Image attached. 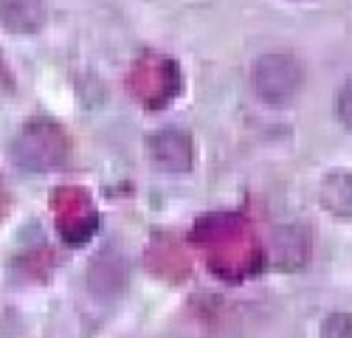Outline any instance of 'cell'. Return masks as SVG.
<instances>
[{
  "instance_id": "6da1fadb",
  "label": "cell",
  "mask_w": 352,
  "mask_h": 338,
  "mask_svg": "<svg viewBox=\"0 0 352 338\" xmlns=\"http://www.w3.org/2000/svg\"><path fill=\"white\" fill-rule=\"evenodd\" d=\"M71 155V138L51 119H32L12 141V158L28 172H51Z\"/></svg>"
},
{
  "instance_id": "7a4b0ae2",
  "label": "cell",
  "mask_w": 352,
  "mask_h": 338,
  "mask_svg": "<svg viewBox=\"0 0 352 338\" xmlns=\"http://www.w3.org/2000/svg\"><path fill=\"white\" fill-rule=\"evenodd\" d=\"M254 91L268 107H287L299 96L305 71L290 54H262L254 63Z\"/></svg>"
},
{
  "instance_id": "3957f363",
  "label": "cell",
  "mask_w": 352,
  "mask_h": 338,
  "mask_svg": "<svg viewBox=\"0 0 352 338\" xmlns=\"http://www.w3.org/2000/svg\"><path fill=\"white\" fill-rule=\"evenodd\" d=\"M184 88L181 68L169 56H144L130 74V91L146 107H166Z\"/></svg>"
},
{
  "instance_id": "277c9868",
  "label": "cell",
  "mask_w": 352,
  "mask_h": 338,
  "mask_svg": "<svg viewBox=\"0 0 352 338\" xmlns=\"http://www.w3.org/2000/svg\"><path fill=\"white\" fill-rule=\"evenodd\" d=\"M146 147H150V158L155 161V166H161L164 172H189L192 169L195 147H192V135L184 130L153 133Z\"/></svg>"
},
{
  "instance_id": "5b68a950",
  "label": "cell",
  "mask_w": 352,
  "mask_h": 338,
  "mask_svg": "<svg viewBox=\"0 0 352 338\" xmlns=\"http://www.w3.org/2000/svg\"><path fill=\"white\" fill-rule=\"evenodd\" d=\"M0 25L12 34H37L45 25L43 0H0Z\"/></svg>"
},
{
  "instance_id": "8992f818",
  "label": "cell",
  "mask_w": 352,
  "mask_h": 338,
  "mask_svg": "<svg viewBox=\"0 0 352 338\" xmlns=\"http://www.w3.org/2000/svg\"><path fill=\"white\" fill-rule=\"evenodd\" d=\"M321 338H352L349 313H333L324 322V327H321Z\"/></svg>"
},
{
  "instance_id": "52a82bcc",
  "label": "cell",
  "mask_w": 352,
  "mask_h": 338,
  "mask_svg": "<svg viewBox=\"0 0 352 338\" xmlns=\"http://www.w3.org/2000/svg\"><path fill=\"white\" fill-rule=\"evenodd\" d=\"M338 116H341V124L349 127V82L344 84V91L338 93Z\"/></svg>"
},
{
  "instance_id": "ba28073f",
  "label": "cell",
  "mask_w": 352,
  "mask_h": 338,
  "mask_svg": "<svg viewBox=\"0 0 352 338\" xmlns=\"http://www.w3.org/2000/svg\"><path fill=\"white\" fill-rule=\"evenodd\" d=\"M9 88H12V76H9V71H6L3 56H0V93H3V91H9Z\"/></svg>"
}]
</instances>
